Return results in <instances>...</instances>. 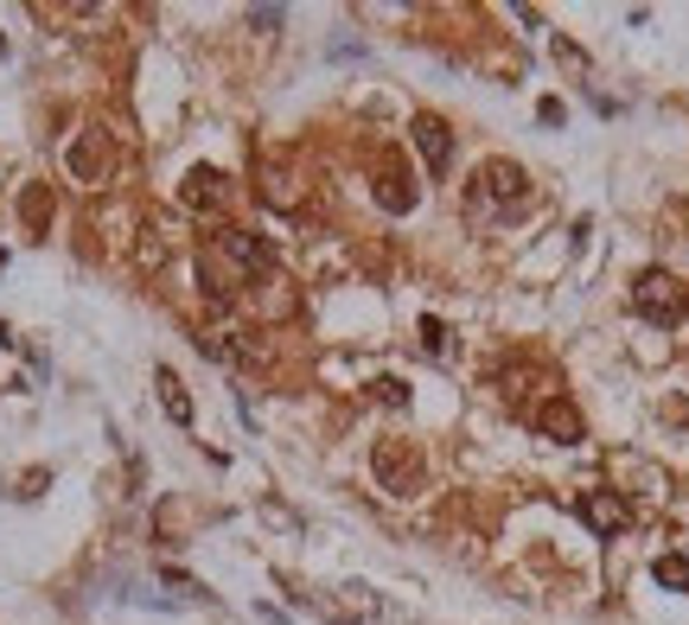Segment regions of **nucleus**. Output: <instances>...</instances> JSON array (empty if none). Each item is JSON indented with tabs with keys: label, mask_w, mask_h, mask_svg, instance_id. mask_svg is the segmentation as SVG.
Segmentation results:
<instances>
[{
	"label": "nucleus",
	"mask_w": 689,
	"mask_h": 625,
	"mask_svg": "<svg viewBox=\"0 0 689 625\" xmlns=\"http://www.w3.org/2000/svg\"><path fill=\"white\" fill-rule=\"evenodd\" d=\"M632 307L638 319H651V326H683V312H689V287L670 275V268H645L632 281Z\"/></svg>",
	"instance_id": "1"
},
{
	"label": "nucleus",
	"mask_w": 689,
	"mask_h": 625,
	"mask_svg": "<svg viewBox=\"0 0 689 625\" xmlns=\"http://www.w3.org/2000/svg\"><path fill=\"white\" fill-rule=\"evenodd\" d=\"M473 205H492L498 217H517V211L530 205L524 166H517V160H485L479 173H473Z\"/></svg>",
	"instance_id": "2"
},
{
	"label": "nucleus",
	"mask_w": 689,
	"mask_h": 625,
	"mask_svg": "<svg viewBox=\"0 0 689 625\" xmlns=\"http://www.w3.org/2000/svg\"><path fill=\"white\" fill-rule=\"evenodd\" d=\"M371 472H377L383 492H422V453H415V441H383L377 453H371Z\"/></svg>",
	"instance_id": "3"
},
{
	"label": "nucleus",
	"mask_w": 689,
	"mask_h": 625,
	"mask_svg": "<svg viewBox=\"0 0 689 625\" xmlns=\"http://www.w3.org/2000/svg\"><path fill=\"white\" fill-rule=\"evenodd\" d=\"M371 180H377V205L389 211V217H403L408 205H415V180H408V166L396 147H377V160H371Z\"/></svg>",
	"instance_id": "4"
},
{
	"label": "nucleus",
	"mask_w": 689,
	"mask_h": 625,
	"mask_svg": "<svg viewBox=\"0 0 689 625\" xmlns=\"http://www.w3.org/2000/svg\"><path fill=\"white\" fill-rule=\"evenodd\" d=\"M575 511H581V523L594 530V536H619L626 523H632V504L619 492H581L575 498Z\"/></svg>",
	"instance_id": "5"
},
{
	"label": "nucleus",
	"mask_w": 689,
	"mask_h": 625,
	"mask_svg": "<svg viewBox=\"0 0 689 625\" xmlns=\"http://www.w3.org/2000/svg\"><path fill=\"white\" fill-rule=\"evenodd\" d=\"M536 434H549V441H561V447H575L587 434V421H581V409H575V402H568V396H543V402H536Z\"/></svg>",
	"instance_id": "6"
},
{
	"label": "nucleus",
	"mask_w": 689,
	"mask_h": 625,
	"mask_svg": "<svg viewBox=\"0 0 689 625\" xmlns=\"http://www.w3.org/2000/svg\"><path fill=\"white\" fill-rule=\"evenodd\" d=\"M64 166H71L83 185H102L109 180V166H115V147H109V134H83V141H71V154H64Z\"/></svg>",
	"instance_id": "7"
},
{
	"label": "nucleus",
	"mask_w": 689,
	"mask_h": 625,
	"mask_svg": "<svg viewBox=\"0 0 689 625\" xmlns=\"http://www.w3.org/2000/svg\"><path fill=\"white\" fill-rule=\"evenodd\" d=\"M415 147L428 160V173H447V160H454V129H447L440 115H415Z\"/></svg>",
	"instance_id": "8"
},
{
	"label": "nucleus",
	"mask_w": 689,
	"mask_h": 625,
	"mask_svg": "<svg viewBox=\"0 0 689 625\" xmlns=\"http://www.w3.org/2000/svg\"><path fill=\"white\" fill-rule=\"evenodd\" d=\"M179 205L185 211H217L224 205V173H217V166H192L185 185H179Z\"/></svg>",
	"instance_id": "9"
},
{
	"label": "nucleus",
	"mask_w": 689,
	"mask_h": 625,
	"mask_svg": "<svg viewBox=\"0 0 689 625\" xmlns=\"http://www.w3.org/2000/svg\"><path fill=\"white\" fill-rule=\"evenodd\" d=\"M153 383H160V409H166V416H173L179 428H185V421H192V396L179 390V377H173V370H160Z\"/></svg>",
	"instance_id": "10"
},
{
	"label": "nucleus",
	"mask_w": 689,
	"mask_h": 625,
	"mask_svg": "<svg viewBox=\"0 0 689 625\" xmlns=\"http://www.w3.org/2000/svg\"><path fill=\"white\" fill-rule=\"evenodd\" d=\"M658 587H677V594H689V555H658Z\"/></svg>",
	"instance_id": "11"
},
{
	"label": "nucleus",
	"mask_w": 689,
	"mask_h": 625,
	"mask_svg": "<svg viewBox=\"0 0 689 625\" xmlns=\"http://www.w3.org/2000/svg\"><path fill=\"white\" fill-rule=\"evenodd\" d=\"M20 217L32 224V230H45V224H51V192H45V185H32V192L20 198Z\"/></svg>",
	"instance_id": "12"
},
{
	"label": "nucleus",
	"mask_w": 689,
	"mask_h": 625,
	"mask_svg": "<svg viewBox=\"0 0 689 625\" xmlns=\"http://www.w3.org/2000/svg\"><path fill=\"white\" fill-rule=\"evenodd\" d=\"M422 345H428L434 358H447V351H454V332H447V326L428 312V319H422Z\"/></svg>",
	"instance_id": "13"
},
{
	"label": "nucleus",
	"mask_w": 689,
	"mask_h": 625,
	"mask_svg": "<svg viewBox=\"0 0 689 625\" xmlns=\"http://www.w3.org/2000/svg\"><path fill=\"white\" fill-rule=\"evenodd\" d=\"M371 396H377V402H396V409H403V402H408V383H403V377H377V383H371Z\"/></svg>",
	"instance_id": "14"
}]
</instances>
